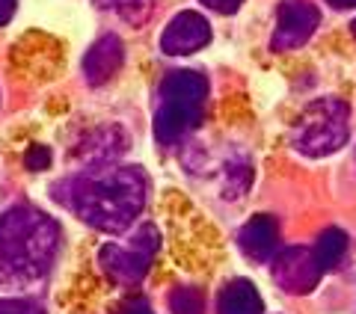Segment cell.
<instances>
[{
  "mask_svg": "<svg viewBox=\"0 0 356 314\" xmlns=\"http://www.w3.org/2000/svg\"><path fill=\"white\" fill-rule=\"evenodd\" d=\"M327 3H330L332 9H353L356 0H327Z\"/></svg>",
  "mask_w": 356,
  "mask_h": 314,
  "instance_id": "ffe728a7",
  "label": "cell"
},
{
  "mask_svg": "<svg viewBox=\"0 0 356 314\" xmlns=\"http://www.w3.org/2000/svg\"><path fill=\"white\" fill-rule=\"evenodd\" d=\"M350 137V107L341 98H318L291 128V149L303 157H327Z\"/></svg>",
  "mask_w": 356,
  "mask_h": 314,
  "instance_id": "277c9868",
  "label": "cell"
},
{
  "mask_svg": "<svg viewBox=\"0 0 356 314\" xmlns=\"http://www.w3.org/2000/svg\"><path fill=\"white\" fill-rule=\"evenodd\" d=\"M315 249V258H318V264L324 267V273L332 270V267H339L341 264V258L344 252H348V234H344L341 229H327L324 234L318 238V243L312 246Z\"/></svg>",
  "mask_w": 356,
  "mask_h": 314,
  "instance_id": "7c38bea8",
  "label": "cell"
},
{
  "mask_svg": "<svg viewBox=\"0 0 356 314\" xmlns=\"http://www.w3.org/2000/svg\"><path fill=\"white\" fill-rule=\"evenodd\" d=\"M122 314H152V308H149V302H146V299H137V302H128Z\"/></svg>",
  "mask_w": 356,
  "mask_h": 314,
  "instance_id": "d6986e66",
  "label": "cell"
},
{
  "mask_svg": "<svg viewBox=\"0 0 356 314\" xmlns=\"http://www.w3.org/2000/svg\"><path fill=\"white\" fill-rule=\"evenodd\" d=\"M113 9H116V13L125 18V21H131V24L137 27V24H143V21L152 15L154 0H116Z\"/></svg>",
  "mask_w": 356,
  "mask_h": 314,
  "instance_id": "5bb4252c",
  "label": "cell"
},
{
  "mask_svg": "<svg viewBox=\"0 0 356 314\" xmlns=\"http://www.w3.org/2000/svg\"><path fill=\"white\" fill-rule=\"evenodd\" d=\"M270 276L285 294L303 297L318 288L321 276H324V267L318 264L315 249H309V246H288V249L273 255Z\"/></svg>",
  "mask_w": 356,
  "mask_h": 314,
  "instance_id": "8992f818",
  "label": "cell"
},
{
  "mask_svg": "<svg viewBox=\"0 0 356 314\" xmlns=\"http://www.w3.org/2000/svg\"><path fill=\"white\" fill-rule=\"evenodd\" d=\"M208 42H211L208 18L193 13V9H184V13H178L170 24H166L163 36H161V51L170 53V57H187V53L202 51Z\"/></svg>",
  "mask_w": 356,
  "mask_h": 314,
  "instance_id": "ba28073f",
  "label": "cell"
},
{
  "mask_svg": "<svg viewBox=\"0 0 356 314\" xmlns=\"http://www.w3.org/2000/svg\"><path fill=\"white\" fill-rule=\"evenodd\" d=\"M125 63V44L116 33H104L83 57V77L89 86H102L113 77Z\"/></svg>",
  "mask_w": 356,
  "mask_h": 314,
  "instance_id": "9c48e42d",
  "label": "cell"
},
{
  "mask_svg": "<svg viewBox=\"0 0 356 314\" xmlns=\"http://www.w3.org/2000/svg\"><path fill=\"white\" fill-rule=\"evenodd\" d=\"M264 302L250 279H232L217 297V314H261Z\"/></svg>",
  "mask_w": 356,
  "mask_h": 314,
  "instance_id": "8fae6325",
  "label": "cell"
},
{
  "mask_svg": "<svg viewBox=\"0 0 356 314\" xmlns=\"http://www.w3.org/2000/svg\"><path fill=\"white\" fill-rule=\"evenodd\" d=\"M321 15L309 0H282L276 9V27L270 36L273 51H297L315 36Z\"/></svg>",
  "mask_w": 356,
  "mask_h": 314,
  "instance_id": "52a82bcc",
  "label": "cell"
},
{
  "mask_svg": "<svg viewBox=\"0 0 356 314\" xmlns=\"http://www.w3.org/2000/svg\"><path fill=\"white\" fill-rule=\"evenodd\" d=\"M15 6H18V0H0V27L13 21V15H15Z\"/></svg>",
  "mask_w": 356,
  "mask_h": 314,
  "instance_id": "ac0fdd59",
  "label": "cell"
},
{
  "mask_svg": "<svg viewBox=\"0 0 356 314\" xmlns=\"http://www.w3.org/2000/svg\"><path fill=\"white\" fill-rule=\"evenodd\" d=\"M202 3L208 9H214V13H220V15H235L243 6V0H202Z\"/></svg>",
  "mask_w": 356,
  "mask_h": 314,
  "instance_id": "e0dca14e",
  "label": "cell"
},
{
  "mask_svg": "<svg viewBox=\"0 0 356 314\" xmlns=\"http://www.w3.org/2000/svg\"><path fill=\"white\" fill-rule=\"evenodd\" d=\"M350 30H353V36H356V21H353V24H350Z\"/></svg>",
  "mask_w": 356,
  "mask_h": 314,
  "instance_id": "44dd1931",
  "label": "cell"
},
{
  "mask_svg": "<svg viewBox=\"0 0 356 314\" xmlns=\"http://www.w3.org/2000/svg\"><path fill=\"white\" fill-rule=\"evenodd\" d=\"M161 246V238H158V229L154 226H143L137 234L131 238V243L119 246V243H107L102 246V267L104 273L113 279L119 285H140L143 276L149 273V264L154 252Z\"/></svg>",
  "mask_w": 356,
  "mask_h": 314,
  "instance_id": "5b68a950",
  "label": "cell"
},
{
  "mask_svg": "<svg viewBox=\"0 0 356 314\" xmlns=\"http://www.w3.org/2000/svg\"><path fill=\"white\" fill-rule=\"evenodd\" d=\"M170 311L172 314H205V297L193 285H178L170 294Z\"/></svg>",
  "mask_w": 356,
  "mask_h": 314,
  "instance_id": "4fadbf2b",
  "label": "cell"
},
{
  "mask_svg": "<svg viewBox=\"0 0 356 314\" xmlns=\"http://www.w3.org/2000/svg\"><path fill=\"white\" fill-rule=\"evenodd\" d=\"M146 190L149 181L137 166L98 163L81 175L57 181L54 199L86 226L107 234H122L140 217L146 205Z\"/></svg>",
  "mask_w": 356,
  "mask_h": 314,
  "instance_id": "6da1fadb",
  "label": "cell"
},
{
  "mask_svg": "<svg viewBox=\"0 0 356 314\" xmlns=\"http://www.w3.org/2000/svg\"><path fill=\"white\" fill-rule=\"evenodd\" d=\"M0 314H44V308L36 299H24V297H6L0 299Z\"/></svg>",
  "mask_w": 356,
  "mask_h": 314,
  "instance_id": "9a60e30c",
  "label": "cell"
},
{
  "mask_svg": "<svg viewBox=\"0 0 356 314\" xmlns=\"http://www.w3.org/2000/svg\"><path fill=\"white\" fill-rule=\"evenodd\" d=\"M24 163H27V170L33 172H39V170H48V163H51V149L48 145H42V142H33L27 154H24Z\"/></svg>",
  "mask_w": 356,
  "mask_h": 314,
  "instance_id": "2e32d148",
  "label": "cell"
},
{
  "mask_svg": "<svg viewBox=\"0 0 356 314\" xmlns=\"http://www.w3.org/2000/svg\"><path fill=\"white\" fill-rule=\"evenodd\" d=\"M238 249L250 261H270L276 240H280V222L270 214H255L238 229Z\"/></svg>",
  "mask_w": 356,
  "mask_h": 314,
  "instance_id": "30bf717a",
  "label": "cell"
},
{
  "mask_svg": "<svg viewBox=\"0 0 356 314\" xmlns=\"http://www.w3.org/2000/svg\"><path fill=\"white\" fill-rule=\"evenodd\" d=\"M60 249V226L33 205H13L0 214V288L42 279Z\"/></svg>",
  "mask_w": 356,
  "mask_h": 314,
  "instance_id": "7a4b0ae2",
  "label": "cell"
},
{
  "mask_svg": "<svg viewBox=\"0 0 356 314\" xmlns=\"http://www.w3.org/2000/svg\"><path fill=\"white\" fill-rule=\"evenodd\" d=\"M208 101V77L199 72L178 69L161 81L158 110H154V137L161 145L181 142L199 128Z\"/></svg>",
  "mask_w": 356,
  "mask_h": 314,
  "instance_id": "3957f363",
  "label": "cell"
}]
</instances>
